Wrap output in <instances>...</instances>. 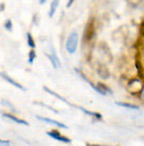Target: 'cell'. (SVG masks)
<instances>
[{
  "label": "cell",
  "mask_w": 144,
  "mask_h": 146,
  "mask_svg": "<svg viewBox=\"0 0 144 146\" xmlns=\"http://www.w3.org/2000/svg\"><path fill=\"white\" fill-rule=\"evenodd\" d=\"M95 34H96V25H95V19L92 18L88 19L86 26L84 28V33H83V41L84 42H90L94 39Z\"/></svg>",
  "instance_id": "cell-1"
},
{
  "label": "cell",
  "mask_w": 144,
  "mask_h": 146,
  "mask_svg": "<svg viewBox=\"0 0 144 146\" xmlns=\"http://www.w3.org/2000/svg\"><path fill=\"white\" fill-rule=\"evenodd\" d=\"M78 47V34L76 32H72L67 37L66 40V44H65V48H66V51L73 54L75 53Z\"/></svg>",
  "instance_id": "cell-2"
},
{
  "label": "cell",
  "mask_w": 144,
  "mask_h": 146,
  "mask_svg": "<svg viewBox=\"0 0 144 146\" xmlns=\"http://www.w3.org/2000/svg\"><path fill=\"white\" fill-rule=\"evenodd\" d=\"M46 135L50 138H53V139L57 140L59 142H62V143H66V144H71L72 143V140L69 139V138H66L64 135H62L61 133L57 130H50V131H47Z\"/></svg>",
  "instance_id": "cell-3"
},
{
  "label": "cell",
  "mask_w": 144,
  "mask_h": 146,
  "mask_svg": "<svg viewBox=\"0 0 144 146\" xmlns=\"http://www.w3.org/2000/svg\"><path fill=\"white\" fill-rule=\"evenodd\" d=\"M97 73L102 80H107L108 77H109V75H111L108 68L105 66V65H102V64H99V65H98Z\"/></svg>",
  "instance_id": "cell-4"
},
{
  "label": "cell",
  "mask_w": 144,
  "mask_h": 146,
  "mask_svg": "<svg viewBox=\"0 0 144 146\" xmlns=\"http://www.w3.org/2000/svg\"><path fill=\"white\" fill-rule=\"evenodd\" d=\"M37 119L40 121H43V122H45V123H48V124L55 125V126H57V127L63 128V129H67V126H66V125H64L63 123H60V122H58V121L52 120V119H48V117H39V115H37Z\"/></svg>",
  "instance_id": "cell-5"
},
{
  "label": "cell",
  "mask_w": 144,
  "mask_h": 146,
  "mask_svg": "<svg viewBox=\"0 0 144 146\" xmlns=\"http://www.w3.org/2000/svg\"><path fill=\"white\" fill-rule=\"evenodd\" d=\"M0 76L2 77V78H4V80L7 82V83H10V84H12L13 86H15L16 88H18V89H20V90H24V87H23L22 85H20L19 83H17L16 80H14L13 78H12V77H10L9 75H7L5 73L0 72Z\"/></svg>",
  "instance_id": "cell-6"
},
{
  "label": "cell",
  "mask_w": 144,
  "mask_h": 146,
  "mask_svg": "<svg viewBox=\"0 0 144 146\" xmlns=\"http://www.w3.org/2000/svg\"><path fill=\"white\" fill-rule=\"evenodd\" d=\"M97 88H98V93L102 95H106L112 93V89L108 87L107 85L103 84V83H98L97 84Z\"/></svg>",
  "instance_id": "cell-7"
},
{
  "label": "cell",
  "mask_w": 144,
  "mask_h": 146,
  "mask_svg": "<svg viewBox=\"0 0 144 146\" xmlns=\"http://www.w3.org/2000/svg\"><path fill=\"white\" fill-rule=\"evenodd\" d=\"M3 117L10 119V120H12L13 122H15V123H18V124H21V125H25V126H29V123H27L26 121L22 120V119H19V117H15V115H13V114H11V113H3Z\"/></svg>",
  "instance_id": "cell-8"
},
{
  "label": "cell",
  "mask_w": 144,
  "mask_h": 146,
  "mask_svg": "<svg viewBox=\"0 0 144 146\" xmlns=\"http://www.w3.org/2000/svg\"><path fill=\"white\" fill-rule=\"evenodd\" d=\"M50 60L52 62V64H53V66H54L55 69H58L59 67L61 66L60 60H59L57 54H56V52H55L54 50H52V54L50 55Z\"/></svg>",
  "instance_id": "cell-9"
},
{
  "label": "cell",
  "mask_w": 144,
  "mask_h": 146,
  "mask_svg": "<svg viewBox=\"0 0 144 146\" xmlns=\"http://www.w3.org/2000/svg\"><path fill=\"white\" fill-rule=\"evenodd\" d=\"M116 105L118 106H121L123 108H127V109H132V110H139L140 107L137 106V105H134V104H130V103H124V102H116Z\"/></svg>",
  "instance_id": "cell-10"
},
{
  "label": "cell",
  "mask_w": 144,
  "mask_h": 146,
  "mask_svg": "<svg viewBox=\"0 0 144 146\" xmlns=\"http://www.w3.org/2000/svg\"><path fill=\"white\" fill-rule=\"evenodd\" d=\"M76 108H78V109H80L81 111H83L84 113H86V114H88V115H90V117H96L97 120H102V115H101L100 113H98V112H93V111H88V110L84 109V108H82V107H77V106H76Z\"/></svg>",
  "instance_id": "cell-11"
},
{
  "label": "cell",
  "mask_w": 144,
  "mask_h": 146,
  "mask_svg": "<svg viewBox=\"0 0 144 146\" xmlns=\"http://www.w3.org/2000/svg\"><path fill=\"white\" fill-rule=\"evenodd\" d=\"M58 4H59V0H53L52 1V3H50V12H48V16H50V18L54 16V14L56 13V10H57L58 7Z\"/></svg>",
  "instance_id": "cell-12"
},
{
  "label": "cell",
  "mask_w": 144,
  "mask_h": 146,
  "mask_svg": "<svg viewBox=\"0 0 144 146\" xmlns=\"http://www.w3.org/2000/svg\"><path fill=\"white\" fill-rule=\"evenodd\" d=\"M43 89H44V90H45V91H46V92H48L50 94L54 95V96H56L57 99L61 100L62 102H64L65 104H67V105H69V103L67 102V101H66V100H65L64 98H63V96H61V95H59V94H58V93H56V92H55V91H53V90H50V89H48V88H47V87H43Z\"/></svg>",
  "instance_id": "cell-13"
},
{
  "label": "cell",
  "mask_w": 144,
  "mask_h": 146,
  "mask_svg": "<svg viewBox=\"0 0 144 146\" xmlns=\"http://www.w3.org/2000/svg\"><path fill=\"white\" fill-rule=\"evenodd\" d=\"M26 39H27V44L31 49H35L36 48V44H35V40L33 38L32 34L31 33H26Z\"/></svg>",
  "instance_id": "cell-14"
},
{
  "label": "cell",
  "mask_w": 144,
  "mask_h": 146,
  "mask_svg": "<svg viewBox=\"0 0 144 146\" xmlns=\"http://www.w3.org/2000/svg\"><path fill=\"white\" fill-rule=\"evenodd\" d=\"M35 58H36V51H35L34 49H32V50L29 51V62L31 64V65L34 62Z\"/></svg>",
  "instance_id": "cell-15"
},
{
  "label": "cell",
  "mask_w": 144,
  "mask_h": 146,
  "mask_svg": "<svg viewBox=\"0 0 144 146\" xmlns=\"http://www.w3.org/2000/svg\"><path fill=\"white\" fill-rule=\"evenodd\" d=\"M4 28H5V30L9 31V32H12V31H13V23H12L11 19H7V21L4 23Z\"/></svg>",
  "instance_id": "cell-16"
},
{
  "label": "cell",
  "mask_w": 144,
  "mask_h": 146,
  "mask_svg": "<svg viewBox=\"0 0 144 146\" xmlns=\"http://www.w3.org/2000/svg\"><path fill=\"white\" fill-rule=\"evenodd\" d=\"M136 67H137L138 73H139L140 77H143V75H142V68H141V64L139 62H138V60H136Z\"/></svg>",
  "instance_id": "cell-17"
},
{
  "label": "cell",
  "mask_w": 144,
  "mask_h": 146,
  "mask_svg": "<svg viewBox=\"0 0 144 146\" xmlns=\"http://www.w3.org/2000/svg\"><path fill=\"white\" fill-rule=\"evenodd\" d=\"M0 145L10 146V145H11V142H10V141H3V140H0Z\"/></svg>",
  "instance_id": "cell-18"
},
{
  "label": "cell",
  "mask_w": 144,
  "mask_h": 146,
  "mask_svg": "<svg viewBox=\"0 0 144 146\" xmlns=\"http://www.w3.org/2000/svg\"><path fill=\"white\" fill-rule=\"evenodd\" d=\"M74 2H75V0H69V1H67V3H66V7H67V9H69V7H71Z\"/></svg>",
  "instance_id": "cell-19"
},
{
  "label": "cell",
  "mask_w": 144,
  "mask_h": 146,
  "mask_svg": "<svg viewBox=\"0 0 144 146\" xmlns=\"http://www.w3.org/2000/svg\"><path fill=\"white\" fill-rule=\"evenodd\" d=\"M140 32H141V35L144 37V22L142 23V26H141V30H140Z\"/></svg>",
  "instance_id": "cell-20"
},
{
  "label": "cell",
  "mask_w": 144,
  "mask_h": 146,
  "mask_svg": "<svg viewBox=\"0 0 144 146\" xmlns=\"http://www.w3.org/2000/svg\"><path fill=\"white\" fill-rule=\"evenodd\" d=\"M0 11H4V3L0 4Z\"/></svg>",
  "instance_id": "cell-21"
},
{
  "label": "cell",
  "mask_w": 144,
  "mask_h": 146,
  "mask_svg": "<svg viewBox=\"0 0 144 146\" xmlns=\"http://www.w3.org/2000/svg\"><path fill=\"white\" fill-rule=\"evenodd\" d=\"M45 1H46V0H40V3H41V4H43L44 2H45Z\"/></svg>",
  "instance_id": "cell-22"
},
{
  "label": "cell",
  "mask_w": 144,
  "mask_h": 146,
  "mask_svg": "<svg viewBox=\"0 0 144 146\" xmlns=\"http://www.w3.org/2000/svg\"><path fill=\"white\" fill-rule=\"evenodd\" d=\"M142 96H143V99H144V88H143V90H142Z\"/></svg>",
  "instance_id": "cell-23"
}]
</instances>
